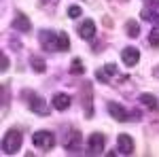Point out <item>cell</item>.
<instances>
[{
    "label": "cell",
    "instance_id": "obj_1",
    "mask_svg": "<svg viewBox=\"0 0 159 157\" xmlns=\"http://www.w3.org/2000/svg\"><path fill=\"white\" fill-rule=\"evenodd\" d=\"M21 134L17 132V130H9L7 132V136H4V140H2V149H4V153H9V155H13V153H17L19 151V146H21Z\"/></svg>",
    "mask_w": 159,
    "mask_h": 157
},
{
    "label": "cell",
    "instance_id": "obj_2",
    "mask_svg": "<svg viewBox=\"0 0 159 157\" xmlns=\"http://www.w3.org/2000/svg\"><path fill=\"white\" fill-rule=\"evenodd\" d=\"M32 142H34V146L40 149V151H49V149H53V145H55V136L51 132H47V130H40V132H36L32 136Z\"/></svg>",
    "mask_w": 159,
    "mask_h": 157
},
{
    "label": "cell",
    "instance_id": "obj_3",
    "mask_svg": "<svg viewBox=\"0 0 159 157\" xmlns=\"http://www.w3.org/2000/svg\"><path fill=\"white\" fill-rule=\"evenodd\" d=\"M104 145H106V136L100 134V132L91 134L89 140H87V149H89L91 155H100V153H104Z\"/></svg>",
    "mask_w": 159,
    "mask_h": 157
},
{
    "label": "cell",
    "instance_id": "obj_4",
    "mask_svg": "<svg viewBox=\"0 0 159 157\" xmlns=\"http://www.w3.org/2000/svg\"><path fill=\"white\" fill-rule=\"evenodd\" d=\"M117 146H119V153H123V155H132V153H134V138H132L129 134H119Z\"/></svg>",
    "mask_w": 159,
    "mask_h": 157
},
{
    "label": "cell",
    "instance_id": "obj_5",
    "mask_svg": "<svg viewBox=\"0 0 159 157\" xmlns=\"http://www.w3.org/2000/svg\"><path fill=\"white\" fill-rule=\"evenodd\" d=\"M40 45H43V49H47V51L57 49V32L43 30V32H40Z\"/></svg>",
    "mask_w": 159,
    "mask_h": 157
},
{
    "label": "cell",
    "instance_id": "obj_6",
    "mask_svg": "<svg viewBox=\"0 0 159 157\" xmlns=\"http://www.w3.org/2000/svg\"><path fill=\"white\" fill-rule=\"evenodd\" d=\"M121 60H123L125 66H129V68H132V66H136L138 60H140V51H138L136 47H125L121 51Z\"/></svg>",
    "mask_w": 159,
    "mask_h": 157
},
{
    "label": "cell",
    "instance_id": "obj_7",
    "mask_svg": "<svg viewBox=\"0 0 159 157\" xmlns=\"http://www.w3.org/2000/svg\"><path fill=\"white\" fill-rule=\"evenodd\" d=\"M64 146L68 153H79L81 151V132H70L68 138L64 140Z\"/></svg>",
    "mask_w": 159,
    "mask_h": 157
},
{
    "label": "cell",
    "instance_id": "obj_8",
    "mask_svg": "<svg viewBox=\"0 0 159 157\" xmlns=\"http://www.w3.org/2000/svg\"><path fill=\"white\" fill-rule=\"evenodd\" d=\"M79 36L83 38V40H91V38L96 36V24H93V19H85L83 24L79 25Z\"/></svg>",
    "mask_w": 159,
    "mask_h": 157
},
{
    "label": "cell",
    "instance_id": "obj_9",
    "mask_svg": "<svg viewBox=\"0 0 159 157\" xmlns=\"http://www.w3.org/2000/svg\"><path fill=\"white\" fill-rule=\"evenodd\" d=\"M108 113H110V117L117 119V121H127L129 119L127 110L123 109L121 104H117V102H108Z\"/></svg>",
    "mask_w": 159,
    "mask_h": 157
},
{
    "label": "cell",
    "instance_id": "obj_10",
    "mask_svg": "<svg viewBox=\"0 0 159 157\" xmlns=\"http://www.w3.org/2000/svg\"><path fill=\"white\" fill-rule=\"evenodd\" d=\"M115 74H117V66L115 64H106L104 68H100L98 72H96V79L102 81V83H108L110 76H115Z\"/></svg>",
    "mask_w": 159,
    "mask_h": 157
},
{
    "label": "cell",
    "instance_id": "obj_11",
    "mask_svg": "<svg viewBox=\"0 0 159 157\" xmlns=\"http://www.w3.org/2000/svg\"><path fill=\"white\" fill-rule=\"evenodd\" d=\"M70 104H72V98L68 94H55L53 96V109L66 110V109H70Z\"/></svg>",
    "mask_w": 159,
    "mask_h": 157
},
{
    "label": "cell",
    "instance_id": "obj_12",
    "mask_svg": "<svg viewBox=\"0 0 159 157\" xmlns=\"http://www.w3.org/2000/svg\"><path fill=\"white\" fill-rule=\"evenodd\" d=\"M30 109L34 110V113H38V115H49V106L45 104L43 98H38V96L30 98Z\"/></svg>",
    "mask_w": 159,
    "mask_h": 157
},
{
    "label": "cell",
    "instance_id": "obj_13",
    "mask_svg": "<svg viewBox=\"0 0 159 157\" xmlns=\"http://www.w3.org/2000/svg\"><path fill=\"white\" fill-rule=\"evenodd\" d=\"M13 28L19 30V32H30V30H32V24H30V19L25 17L24 13H19V15L13 19Z\"/></svg>",
    "mask_w": 159,
    "mask_h": 157
},
{
    "label": "cell",
    "instance_id": "obj_14",
    "mask_svg": "<svg viewBox=\"0 0 159 157\" xmlns=\"http://www.w3.org/2000/svg\"><path fill=\"white\" fill-rule=\"evenodd\" d=\"M140 102H142L148 110H153V113L159 110V102H157V98L153 96V94H142V96H140Z\"/></svg>",
    "mask_w": 159,
    "mask_h": 157
},
{
    "label": "cell",
    "instance_id": "obj_15",
    "mask_svg": "<svg viewBox=\"0 0 159 157\" xmlns=\"http://www.w3.org/2000/svg\"><path fill=\"white\" fill-rule=\"evenodd\" d=\"M140 15H142V19H144V21H151V24H159V13L155 11L153 7H144Z\"/></svg>",
    "mask_w": 159,
    "mask_h": 157
},
{
    "label": "cell",
    "instance_id": "obj_16",
    "mask_svg": "<svg viewBox=\"0 0 159 157\" xmlns=\"http://www.w3.org/2000/svg\"><path fill=\"white\" fill-rule=\"evenodd\" d=\"M83 98H85V113H87V117H91V85H89V83L83 85Z\"/></svg>",
    "mask_w": 159,
    "mask_h": 157
},
{
    "label": "cell",
    "instance_id": "obj_17",
    "mask_svg": "<svg viewBox=\"0 0 159 157\" xmlns=\"http://www.w3.org/2000/svg\"><path fill=\"white\" fill-rule=\"evenodd\" d=\"M125 32H127L129 38H138V34H140V25H138V21L129 19V21L125 24Z\"/></svg>",
    "mask_w": 159,
    "mask_h": 157
},
{
    "label": "cell",
    "instance_id": "obj_18",
    "mask_svg": "<svg viewBox=\"0 0 159 157\" xmlns=\"http://www.w3.org/2000/svg\"><path fill=\"white\" fill-rule=\"evenodd\" d=\"M70 49V38L66 32H57V51H68Z\"/></svg>",
    "mask_w": 159,
    "mask_h": 157
},
{
    "label": "cell",
    "instance_id": "obj_19",
    "mask_svg": "<svg viewBox=\"0 0 159 157\" xmlns=\"http://www.w3.org/2000/svg\"><path fill=\"white\" fill-rule=\"evenodd\" d=\"M83 72H85V66H83V62L76 58V60L70 64V74H83Z\"/></svg>",
    "mask_w": 159,
    "mask_h": 157
},
{
    "label": "cell",
    "instance_id": "obj_20",
    "mask_svg": "<svg viewBox=\"0 0 159 157\" xmlns=\"http://www.w3.org/2000/svg\"><path fill=\"white\" fill-rule=\"evenodd\" d=\"M30 64H32V68H34L36 72H45V70H47V66H45V62L40 60V58H36V55H34V58L30 60Z\"/></svg>",
    "mask_w": 159,
    "mask_h": 157
},
{
    "label": "cell",
    "instance_id": "obj_21",
    "mask_svg": "<svg viewBox=\"0 0 159 157\" xmlns=\"http://www.w3.org/2000/svg\"><path fill=\"white\" fill-rule=\"evenodd\" d=\"M148 43L153 45L155 49H159V25H155L153 30H151V36H148Z\"/></svg>",
    "mask_w": 159,
    "mask_h": 157
},
{
    "label": "cell",
    "instance_id": "obj_22",
    "mask_svg": "<svg viewBox=\"0 0 159 157\" xmlns=\"http://www.w3.org/2000/svg\"><path fill=\"white\" fill-rule=\"evenodd\" d=\"M81 15V7H68V17L70 19H76Z\"/></svg>",
    "mask_w": 159,
    "mask_h": 157
},
{
    "label": "cell",
    "instance_id": "obj_23",
    "mask_svg": "<svg viewBox=\"0 0 159 157\" xmlns=\"http://www.w3.org/2000/svg\"><path fill=\"white\" fill-rule=\"evenodd\" d=\"M7 68H9V58H7V55H2V58H0V70L4 72Z\"/></svg>",
    "mask_w": 159,
    "mask_h": 157
},
{
    "label": "cell",
    "instance_id": "obj_24",
    "mask_svg": "<svg viewBox=\"0 0 159 157\" xmlns=\"http://www.w3.org/2000/svg\"><path fill=\"white\" fill-rule=\"evenodd\" d=\"M148 7H159V0H144Z\"/></svg>",
    "mask_w": 159,
    "mask_h": 157
}]
</instances>
